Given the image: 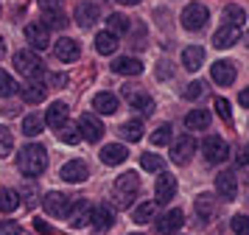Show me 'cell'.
Segmentation results:
<instances>
[{"label":"cell","instance_id":"cell-1","mask_svg":"<svg viewBox=\"0 0 249 235\" xmlns=\"http://www.w3.org/2000/svg\"><path fill=\"white\" fill-rule=\"evenodd\" d=\"M48 168V151L45 145L39 143H31L25 145V148H20V154H17V171L23 174V177H42Z\"/></svg>","mask_w":249,"mask_h":235},{"label":"cell","instance_id":"cell-2","mask_svg":"<svg viewBox=\"0 0 249 235\" xmlns=\"http://www.w3.org/2000/svg\"><path fill=\"white\" fill-rule=\"evenodd\" d=\"M137 193H140V177H137L135 171L121 174V177L115 179V188H112V204L126 210V207H132Z\"/></svg>","mask_w":249,"mask_h":235},{"label":"cell","instance_id":"cell-3","mask_svg":"<svg viewBox=\"0 0 249 235\" xmlns=\"http://www.w3.org/2000/svg\"><path fill=\"white\" fill-rule=\"evenodd\" d=\"M14 70L23 78H31V81H36L39 76H45V67H42L39 56L34 51H17L14 54Z\"/></svg>","mask_w":249,"mask_h":235},{"label":"cell","instance_id":"cell-4","mask_svg":"<svg viewBox=\"0 0 249 235\" xmlns=\"http://www.w3.org/2000/svg\"><path fill=\"white\" fill-rule=\"evenodd\" d=\"M73 204H76V199L59 193V190H51V193L42 196V210H45L48 216H53V218H68L70 210H73Z\"/></svg>","mask_w":249,"mask_h":235},{"label":"cell","instance_id":"cell-5","mask_svg":"<svg viewBox=\"0 0 249 235\" xmlns=\"http://www.w3.org/2000/svg\"><path fill=\"white\" fill-rule=\"evenodd\" d=\"M179 20L188 31H202L204 25H207V20H210V11L204 9L202 3H188Z\"/></svg>","mask_w":249,"mask_h":235},{"label":"cell","instance_id":"cell-6","mask_svg":"<svg viewBox=\"0 0 249 235\" xmlns=\"http://www.w3.org/2000/svg\"><path fill=\"white\" fill-rule=\"evenodd\" d=\"M202 154L207 163H224L227 157H230V143H227L224 137H218V134H210L202 143Z\"/></svg>","mask_w":249,"mask_h":235},{"label":"cell","instance_id":"cell-7","mask_svg":"<svg viewBox=\"0 0 249 235\" xmlns=\"http://www.w3.org/2000/svg\"><path fill=\"white\" fill-rule=\"evenodd\" d=\"M79 132H81V140L98 143V140L104 137V123L98 121L95 112H84V115L79 118Z\"/></svg>","mask_w":249,"mask_h":235},{"label":"cell","instance_id":"cell-8","mask_svg":"<svg viewBox=\"0 0 249 235\" xmlns=\"http://www.w3.org/2000/svg\"><path fill=\"white\" fill-rule=\"evenodd\" d=\"M196 140H193L191 134H182L177 137V143L171 145V163H177V165H188L191 163V157L196 154Z\"/></svg>","mask_w":249,"mask_h":235},{"label":"cell","instance_id":"cell-9","mask_svg":"<svg viewBox=\"0 0 249 235\" xmlns=\"http://www.w3.org/2000/svg\"><path fill=\"white\" fill-rule=\"evenodd\" d=\"M59 177L65 179V182H70V185H79V182H84V179L90 177V168H87L84 160H70V163L62 165Z\"/></svg>","mask_w":249,"mask_h":235},{"label":"cell","instance_id":"cell-10","mask_svg":"<svg viewBox=\"0 0 249 235\" xmlns=\"http://www.w3.org/2000/svg\"><path fill=\"white\" fill-rule=\"evenodd\" d=\"M215 193L221 196V201H232L238 196V179L232 171H221L215 177Z\"/></svg>","mask_w":249,"mask_h":235},{"label":"cell","instance_id":"cell-11","mask_svg":"<svg viewBox=\"0 0 249 235\" xmlns=\"http://www.w3.org/2000/svg\"><path fill=\"white\" fill-rule=\"evenodd\" d=\"M53 56H56L59 62H76L81 56V48L76 39H70V36H59L56 42H53Z\"/></svg>","mask_w":249,"mask_h":235},{"label":"cell","instance_id":"cell-12","mask_svg":"<svg viewBox=\"0 0 249 235\" xmlns=\"http://www.w3.org/2000/svg\"><path fill=\"white\" fill-rule=\"evenodd\" d=\"M25 42L36 51H45L48 45H51V36H48V28L42 22H31V25H25Z\"/></svg>","mask_w":249,"mask_h":235},{"label":"cell","instance_id":"cell-13","mask_svg":"<svg viewBox=\"0 0 249 235\" xmlns=\"http://www.w3.org/2000/svg\"><path fill=\"white\" fill-rule=\"evenodd\" d=\"M154 196H157V204H165L177 196V177H171V174H160L157 177V185H154Z\"/></svg>","mask_w":249,"mask_h":235},{"label":"cell","instance_id":"cell-14","mask_svg":"<svg viewBox=\"0 0 249 235\" xmlns=\"http://www.w3.org/2000/svg\"><path fill=\"white\" fill-rule=\"evenodd\" d=\"M210 76L218 87H230L232 81H235V65L232 62H227V59H218L213 67H210Z\"/></svg>","mask_w":249,"mask_h":235},{"label":"cell","instance_id":"cell-15","mask_svg":"<svg viewBox=\"0 0 249 235\" xmlns=\"http://www.w3.org/2000/svg\"><path fill=\"white\" fill-rule=\"evenodd\" d=\"M90 221H92V207L87 201H76L73 210H70V216H68V224L73 230H84Z\"/></svg>","mask_w":249,"mask_h":235},{"label":"cell","instance_id":"cell-16","mask_svg":"<svg viewBox=\"0 0 249 235\" xmlns=\"http://www.w3.org/2000/svg\"><path fill=\"white\" fill-rule=\"evenodd\" d=\"M68 104L65 101H53L51 107H48L45 112V126H51V129H62L65 123H68Z\"/></svg>","mask_w":249,"mask_h":235},{"label":"cell","instance_id":"cell-17","mask_svg":"<svg viewBox=\"0 0 249 235\" xmlns=\"http://www.w3.org/2000/svg\"><path fill=\"white\" fill-rule=\"evenodd\" d=\"M182 224H185V213L177 207V210H168L162 218L157 221V233L162 235H174L177 230H182Z\"/></svg>","mask_w":249,"mask_h":235},{"label":"cell","instance_id":"cell-18","mask_svg":"<svg viewBox=\"0 0 249 235\" xmlns=\"http://www.w3.org/2000/svg\"><path fill=\"white\" fill-rule=\"evenodd\" d=\"M98 14H101L98 3H79V6H76V14H73V20L79 22L81 28H90V25L98 22Z\"/></svg>","mask_w":249,"mask_h":235},{"label":"cell","instance_id":"cell-19","mask_svg":"<svg viewBox=\"0 0 249 235\" xmlns=\"http://www.w3.org/2000/svg\"><path fill=\"white\" fill-rule=\"evenodd\" d=\"M124 95L126 101L135 107V109H143V112H154V101H151V95L148 92H143V90H137V87H124Z\"/></svg>","mask_w":249,"mask_h":235},{"label":"cell","instance_id":"cell-20","mask_svg":"<svg viewBox=\"0 0 249 235\" xmlns=\"http://www.w3.org/2000/svg\"><path fill=\"white\" fill-rule=\"evenodd\" d=\"M92 227H95V230H109V227H112L115 224V210L112 207H109V204H95V207H92Z\"/></svg>","mask_w":249,"mask_h":235},{"label":"cell","instance_id":"cell-21","mask_svg":"<svg viewBox=\"0 0 249 235\" xmlns=\"http://www.w3.org/2000/svg\"><path fill=\"white\" fill-rule=\"evenodd\" d=\"M112 70L118 76H140L143 73V65H140V59H135V56H118L112 62Z\"/></svg>","mask_w":249,"mask_h":235},{"label":"cell","instance_id":"cell-22","mask_svg":"<svg viewBox=\"0 0 249 235\" xmlns=\"http://www.w3.org/2000/svg\"><path fill=\"white\" fill-rule=\"evenodd\" d=\"M238 39H241V28H235V25H224V22H221V28L213 34V45L215 48H232Z\"/></svg>","mask_w":249,"mask_h":235},{"label":"cell","instance_id":"cell-23","mask_svg":"<svg viewBox=\"0 0 249 235\" xmlns=\"http://www.w3.org/2000/svg\"><path fill=\"white\" fill-rule=\"evenodd\" d=\"M126 157H129V151H126L124 143H109L101 148V163L104 165H121V163H126Z\"/></svg>","mask_w":249,"mask_h":235},{"label":"cell","instance_id":"cell-24","mask_svg":"<svg viewBox=\"0 0 249 235\" xmlns=\"http://www.w3.org/2000/svg\"><path fill=\"white\" fill-rule=\"evenodd\" d=\"M118 45H121V39H118V34H112L109 28L107 31H98L95 34V51L101 56H109L118 51Z\"/></svg>","mask_w":249,"mask_h":235},{"label":"cell","instance_id":"cell-25","mask_svg":"<svg viewBox=\"0 0 249 235\" xmlns=\"http://www.w3.org/2000/svg\"><path fill=\"white\" fill-rule=\"evenodd\" d=\"M204 62V48H199V45H188L185 51H182V67L185 70H199Z\"/></svg>","mask_w":249,"mask_h":235},{"label":"cell","instance_id":"cell-26","mask_svg":"<svg viewBox=\"0 0 249 235\" xmlns=\"http://www.w3.org/2000/svg\"><path fill=\"white\" fill-rule=\"evenodd\" d=\"M92 109L98 112V115H115L118 112V95H112V92H98L92 98Z\"/></svg>","mask_w":249,"mask_h":235},{"label":"cell","instance_id":"cell-27","mask_svg":"<svg viewBox=\"0 0 249 235\" xmlns=\"http://www.w3.org/2000/svg\"><path fill=\"white\" fill-rule=\"evenodd\" d=\"M215 213V196L213 193H199L196 196V216L199 221H210Z\"/></svg>","mask_w":249,"mask_h":235},{"label":"cell","instance_id":"cell-28","mask_svg":"<svg viewBox=\"0 0 249 235\" xmlns=\"http://www.w3.org/2000/svg\"><path fill=\"white\" fill-rule=\"evenodd\" d=\"M185 126L191 129V132H202L210 126V112L207 109H191L185 115Z\"/></svg>","mask_w":249,"mask_h":235},{"label":"cell","instance_id":"cell-29","mask_svg":"<svg viewBox=\"0 0 249 235\" xmlns=\"http://www.w3.org/2000/svg\"><path fill=\"white\" fill-rule=\"evenodd\" d=\"M157 210H160L157 201H143V204H137V207H135L132 218H135L137 224H148V221H154V218H157Z\"/></svg>","mask_w":249,"mask_h":235},{"label":"cell","instance_id":"cell-30","mask_svg":"<svg viewBox=\"0 0 249 235\" xmlns=\"http://www.w3.org/2000/svg\"><path fill=\"white\" fill-rule=\"evenodd\" d=\"M20 207V193L12 188H0V213H12Z\"/></svg>","mask_w":249,"mask_h":235},{"label":"cell","instance_id":"cell-31","mask_svg":"<svg viewBox=\"0 0 249 235\" xmlns=\"http://www.w3.org/2000/svg\"><path fill=\"white\" fill-rule=\"evenodd\" d=\"M20 95H23L25 104H39V101L48 95V87H45V84H36V81H34V84H28V87L20 90Z\"/></svg>","mask_w":249,"mask_h":235},{"label":"cell","instance_id":"cell-32","mask_svg":"<svg viewBox=\"0 0 249 235\" xmlns=\"http://www.w3.org/2000/svg\"><path fill=\"white\" fill-rule=\"evenodd\" d=\"M59 140H62V143H68V145H76L81 140V132H79V123H65V126H62V129H59Z\"/></svg>","mask_w":249,"mask_h":235},{"label":"cell","instance_id":"cell-33","mask_svg":"<svg viewBox=\"0 0 249 235\" xmlns=\"http://www.w3.org/2000/svg\"><path fill=\"white\" fill-rule=\"evenodd\" d=\"M244 20H247V11L241 9V6H227L224 9V25L244 28Z\"/></svg>","mask_w":249,"mask_h":235},{"label":"cell","instance_id":"cell-34","mask_svg":"<svg viewBox=\"0 0 249 235\" xmlns=\"http://www.w3.org/2000/svg\"><path fill=\"white\" fill-rule=\"evenodd\" d=\"M42 126H45L42 115H25L23 118V134L25 137H36V134L42 132Z\"/></svg>","mask_w":249,"mask_h":235},{"label":"cell","instance_id":"cell-35","mask_svg":"<svg viewBox=\"0 0 249 235\" xmlns=\"http://www.w3.org/2000/svg\"><path fill=\"white\" fill-rule=\"evenodd\" d=\"M42 25L45 28H65L68 17H65V11H42Z\"/></svg>","mask_w":249,"mask_h":235},{"label":"cell","instance_id":"cell-36","mask_svg":"<svg viewBox=\"0 0 249 235\" xmlns=\"http://www.w3.org/2000/svg\"><path fill=\"white\" fill-rule=\"evenodd\" d=\"M121 134H124L126 140L137 143V140L143 137V123H140V121H126L124 126H121Z\"/></svg>","mask_w":249,"mask_h":235},{"label":"cell","instance_id":"cell-37","mask_svg":"<svg viewBox=\"0 0 249 235\" xmlns=\"http://www.w3.org/2000/svg\"><path fill=\"white\" fill-rule=\"evenodd\" d=\"M171 123H160L157 129L151 132V145H168L171 143Z\"/></svg>","mask_w":249,"mask_h":235},{"label":"cell","instance_id":"cell-38","mask_svg":"<svg viewBox=\"0 0 249 235\" xmlns=\"http://www.w3.org/2000/svg\"><path fill=\"white\" fill-rule=\"evenodd\" d=\"M12 148H14V137L9 132V126H0V160H6L12 154Z\"/></svg>","mask_w":249,"mask_h":235},{"label":"cell","instance_id":"cell-39","mask_svg":"<svg viewBox=\"0 0 249 235\" xmlns=\"http://www.w3.org/2000/svg\"><path fill=\"white\" fill-rule=\"evenodd\" d=\"M17 90H20V84H17L6 70H0V95H3V98H9V95H14Z\"/></svg>","mask_w":249,"mask_h":235},{"label":"cell","instance_id":"cell-40","mask_svg":"<svg viewBox=\"0 0 249 235\" xmlns=\"http://www.w3.org/2000/svg\"><path fill=\"white\" fill-rule=\"evenodd\" d=\"M109 31L112 34H124V31H129V20H126L124 14H109Z\"/></svg>","mask_w":249,"mask_h":235},{"label":"cell","instance_id":"cell-41","mask_svg":"<svg viewBox=\"0 0 249 235\" xmlns=\"http://www.w3.org/2000/svg\"><path fill=\"white\" fill-rule=\"evenodd\" d=\"M232 233L235 235H249V216H244V213H238V216H232Z\"/></svg>","mask_w":249,"mask_h":235},{"label":"cell","instance_id":"cell-42","mask_svg":"<svg viewBox=\"0 0 249 235\" xmlns=\"http://www.w3.org/2000/svg\"><path fill=\"white\" fill-rule=\"evenodd\" d=\"M140 165L146 168V171H162V157L160 154H143V160H140Z\"/></svg>","mask_w":249,"mask_h":235},{"label":"cell","instance_id":"cell-43","mask_svg":"<svg viewBox=\"0 0 249 235\" xmlns=\"http://www.w3.org/2000/svg\"><path fill=\"white\" fill-rule=\"evenodd\" d=\"M202 92H204V84H202V81H191L188 87L182 90V98L196 101V98H202Z\"/></svg>","mask_w":249,"mask_h":235},{"label":"cell","instance_id":"cell-44","mask_svg":"<svg viewBox=\"0 0 249 235\" xmlns=\"http://www.w3.org/2000/svg\"><path fill=\"white\" fill-rule=\"evenodd\" d=\"M213 109L218 112V115H221L227 123L232 121V112H230V101H227V98H215V101H213Z\"/></svg>","mask_w":249,"mask_h":235},{"label":"cell","instance_id":"cell-45","mask_svg":"<svg viewBox=\"0 0 249 235\" xmlns=\"http://www.w3.org/2000/svg\"><path fill=\"white\" fill-rule=\"evenodd\" d=\"M238 171L244 174V182L249 185V154L247 151H241V157H238Z\"/></svg>","mask_w":249,"mask_h":235},{"label":"cell","instance_id":"cell-46","mask_svg":"<svg viewBox=\"0 0 249 235\" xmlns=\"http://www.w3.org/2000/svg\"><path fill=\"white\" fill-rule=\"evenodd\" d=\"M65 0H39V9L42 11H62Z\"/></svg>","mask_w":249,"mask_h":235},{"label":"cell","instance_id":"cell-47","mask_svg":"<svg viewBox=\"0 0 249 235\" xmlns=\"http://www.w3.org/2000/svg\"><path fill=\"white\" fill-rule=\"evenodd\" d=\"M0 235H20V224L17 221H3L0 224Z\"/></svg>","mask_w":249,"mask_h":235},{"label":"cell","instance_id":"cell-48","mask_svg":"<svg viewBox=\"0 0 249 235\" xmlns=\"http://www.w3.org/2000/svg\"><path fill=\"white\" fill-rule=\"evenodd\" d=\"M238 101H241V107H244V109H249V87H244V90H241V95H238Z\"/></svg>","mask_w":249,"mask_h":235},{"label":"cell","instance_id":"cell-49","mask_svg":"<svg viewBox=\"0 0 249 235\" xmlns=\"http://www.w3.org/2000/svg\"><path fill=\"white\" fill-rule=\"evenodd\" d=\"M168 73H171L168 62H162V67H160V78H168Z\"/></svg>","mask_w":249,"mask_h":235},{"label":"cell","instance_id":"cell-50","mask_svg":"<svg viewBox=\"0 0 249 235\" xmlns=\"http://www.w3.org/2000/svg\"><path fill=\"white\" fill-rule=\"evenodd\" d=\"M34 227H36V230H39V233H51V227H48V224L42 221V218H39V221H36Z\"/></svg>","mask_w":249,"mask_h":235},{"label":"cell","instance_id":"cell-51","mask_svg":"<svg viewBox=\"0 0 249 235\" xmlns=\"http://www.w3.org/2000/svg\"><path fill=\"white\" fill-rule=\"evenodd\" d=\"M118 3H121V6H137L140 0H118Z\"/></svg>","mask_w":249,"mask_h":235},{"label":"cell","instance_id":"cell-52","mask_svg":"<svg viewBox=\"0 0 249 235\" xmlns=\"http://www.w3.org/2000/svg\"><path fill=\"white\" fill-rule=\"evenodd\" d=\"M244 42H247V45H249V31H247V34H244Z\"/></svg>","mask_w":249,"mask_h":235},{"label":"cell","instance_id":"cell-53","mask_svg":"<svg viewBox=\"0 0 249 235\" xmlns=\"http://www.w3.org/2000/svg\"><path fill=\"white\" fill-rule=\"evenodd\" d=\"M132 235H143V233H132Z\"/></svg>","mask_w":249,"mask_h":235}]
</instances>
